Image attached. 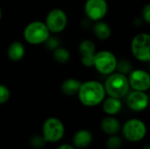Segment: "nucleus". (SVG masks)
Wrapping results in <instances>:
<instances>
[{"label":"nucleus","instance_id":"a878e982","mask_svg":"<svg viewBox=\"0 0 150 149\" xmlns=\"http://www.w3.org/2000/svg\"><path fill=\"white\" fill-rule=\"evenodd\" d=\"M57 149H75V148L71 145H69V144H63V145L60 146Z\"/></svg>","mask_w":150,"mask_h":149},{"label":"nucleus","instance_id":"f3484780","mask_svg":"<svg viewBox=\"0 0 150 149\" xmlns=\"http://www.w3.org/2000/svg\"><path fill=\"white\" fill-rule=\"evenodd\" d=\"M81 85L82 82H80L78 79L67 78L62 82L61 85V90L63 94L67 96H73L78 93Z\"/></svg>","mask_w":150,"mask_h":149},{"label":"nucleus","instance_id":"2eb2a0df","mask_svg":"<svg viewBox=\"0 0 150 149\" xmlns=\"http://www.w3.org/2000/svg\"><path fill=\"white\" fill-rule=\"evenodd\" d=\"M101 128L104 131V133H105L106 134L113 135L120 132L121 126L120 121L116 118L112 116H108L102 120Z\"/></svg>","mask_w":150,"mask_h":149},{"label":"nucleus","instance_id":"6e6552de","mask_svg":"<svg viewBox=\"0 0 150 149\" xmlns=\"http://www.w3.org/2000/svg\"><path fill=\"white\" fill-rule=\"evenodd\" d=\"M45 23L50 32L60 33L65 30L68 25V16L63 10L55 8L47 13Z\"/></svg>","mask_w":150,"mask_h":149},{"label":"nucleus","instance_id":"b1692460","mask_svg":"<svg viewBox=\"0 0 150 149\" xmlns=\"http://www.w3.org/2000/svg\"><path fill=\"white\" fill-rule=\"evenodd\" d=\"M45 45H46V47H47L49 50L54 51V50H55L57 47H60V40H59V39L56 38V37H51V36H50V37L48 38V40L45 42Z\"/></svg>","mask_w":150,"mask_h":149},{"label":"nucleus","instance_id":"c756f323","mask_svg":"<svg viewBox=\"0 0 150 149\" xmlns=\"http://www.w3.org/2000/svg\"><path fill=\"white\" fill-rule=\"evenodd\" d=\"M149 73H150V65H149Z\"/></svg>","mask_w":150,"mask_h":149},{"label":"nucleus","instance_id":"ddd939ff","mask_svg":"<svg viewBox=\"0 0 150 149\" xmlns=\"http://www.w3.org/2000/svg\"><path fill=\"white\" fill-rule=\"evenodd\" d=\"M25 54V47L19 40L12 41L7 48V56L12 61H21Z\"/></svg>","mask_w":150,"mask_h":149},{"label":"nucleus","instance_id":"9d476101","mask_svg":"<svg viewBox=\"0 0 150 149\" xmlns=\"http://www.w3.org/2000/svg\"><path fill=\"white\" fill-rule=\"evenodd\" d=\"M129 84L134 90L147 91L150 89V73L144 69H134L129 74Z\"/></svg>","mask_w":150,"mask_h":149},{"label":"nucleus","instance_id":"20e7f679","mask_svg":"<svg viewBox=\"0 0 150 149\" xmlns=\"http://www.w3.org/2000/svg\"><path fill=\"white\" fill-rule=\"evenodd\" d=\"M133 55L140 61H150V34L141 32L136 34L131 42Z\"/></svg>","mask_w":150,"mask_h":149},{"label":"nucleus","instance_id":"412c9836","mask_svg":"<svg viewBox=\"0 0 150 149\" xmlns=\"http://www.w3.org/2000/svg\"><path fill=\"white\" fill-rule=\"evenodd\" d=\"M105 145L108 149H119L122 145V139L116 134L111 135V137L107 139Z\"/></svg>","mask_w":150,"mask_h":149},{"label":"nucleus","instance_id":"393cba45","mask_svg":"<svg viewBox=\"0 0 150 149\" xmlns=\"http://www.w3.org/2000/svg\"><path fill=\"white\" fill-rule=\"evenodd\" d=\"M142 18H143L144 21L150 24V3L147 4L143 7L142 11Z\"/></svg>","mask_w":150,"mask_h":149},{"label":"nucleus","instance_id":"423d86ee","mask_svg":"<svg viewBox=\"0 0 150 149\" xmlns=\"http://www.w3.org/2000/svg\"><path fill=\"white\" fill-rule=\"evenodd\" d=\"M63 123L57 118L52 117L45 120L42 126V135L47 142H57L64 136Z\"/></svg>","mask_w":150,"mask_h":149},{"label":"nucleus","instance_id":"f8f14e48","mask_svg":"<svg viewBox=\"0 0 150 149\" xmlns=\"http://www.w3.org/2000/svg\"><path fill=\"white\" fill-rule=\"evenodd\" d=\"M81 54V62L85 67H92L96 54V46L91 40H84L80 42L78 47Z\"/></svg>","mask_w":150,"mask_h":149},{"label":"nucleus","instance_id":"c85d7f7f","mask_svg":"<svg viewBox=\"0 0 150 149\" xmlns=\"http://www.w3.org/2000/svg\"><path fill=\"white\" fill-rule=\"evenodd\" d=\"M149 105H150V95H149Z\"/></svg>","mask_w":150,"mask_h":149},{"label":"nucleus","instance_id":"aec40b11","mask_svg":"<svg viewBox=\"0 0 150 149\" xmlns=\"http://www.w3.org/2000/svg\"><path fill=\"white\" fill-rule=\"evenodd\" d=\"M118 72L124 74V75H129L134 69H133V65L130 61H128L127 60H121V61H118V64H117V68Z\"/></svg>","mask_w":150,"mask_h":149},{"label":"nucleus","instance_id":"f03ea898","mask_svg":"<svg viewBox=\"0 0 150 149\" xmlns=\"http://www.w3.org/2000/svg\"><path fill=\"white\" fill-rule=\"evenodd\" d=\"M50 33L51 32L45 22L34 20L25 25L23 32V36L27 43L37 46L45 44L50 37Z\"/></svg>","mask_w":150,"mask_h":149},{"label":"nucleus","instance_id":"4be33fe9","mask_svg":"<svg viewBox=\"0 0 150 149\" xmlns=\"http://www.w3.org/2000/svg\"><path fill=\"white\" fill-rule=\"evenodd\" d=\"M11 97V91L9 88L4 84L0 83V105H4Z\"/></svg>","mask_w":150,"mask_h":149},{"label":"nucleus","instance_id":"a211bd4d","mask_svg":"<svg viewBox=\"0 0 150 149\" xmlns=\"http://www.w3.org/2000/svg\"><path fill=\"white\" fill-rule=\"evenodd\" d=\"M93 32L96 37L101 40H105L110 38L112 34L111 26L105 21H96L93 26Z\"/></svg>","mask_w":150,"mask_h":149},{"label":"nucleus","instance_id":"cd10ccee","mask_svg":"<svg viewBox=\"0 0 150 149\" xmlns=\"http://www.w3.org/2000/svg\"><path fill=\"white\" fill-rule=\"evenodd\" d=\"M142 149H150V145H146L145 147H143Z\"/></svg>","mask_w":150,"mask_h":149},{"label":"nucleus","instance_id":"6ab92c4d","mask_svg":"<svg viewBox=\"0 0 150 149\" xmlns=\"http://www.w3.org/2000/svg\"><path fill=\"white\" fill-rule=\"evenodd\" d=\"M53 54H54V60L61 64H65L67 63L69 59H70V53L69 51L62 47H57L55 50L53 51Z\"/></svg>","mask_w":150,"mask_h":149},{"label":"nucleus","instance_id":"0eeeda50","mask_svg":"<svg viewBox=\"0 0 150 149\" xmlns=\"http://www.w3.org/2000/svg\"><path fill=\"white\" fill-rule=\"evenodd\" d=\"M122 133L127 141L136 142L142 141L145 137L147 133V126L143 121L137 119H132L124 124Z\"/></svg>","mask_w":150,"mask_h":149},{"label":"nucleus","instance_id":"1a4fd4ad","mask_svg":"<svg viewBox=\"0 0 150 149\" xmlns=\"http://www.w3.org/2000/svg\"><path fill=\"white\" fill-rule=\"evenodd\" d=\"M108 11L106 0H86L84 4V12L89 19L92 21L102 20Z\"/></svg>","mask_w":150,"mask_h":149},{"label":"nucleus","instance_id":"5701e85b","mask_svg":"<svg viewBox=\"0 0 150 149\" xmlns=\"http://www.w3.org/2000/svg\"><path fill=\"white\" fill-rule=\"evenodd\" d=\"M30 143H31L32 147H33L35 148H40L45 147L47 141L44 139L43 135L42 136H40V135H35V136H33V137L31 138Z\"/></svg>","mask_w":150,"mask_h":149},{"label":"nucleus","instance_id":"bb28decb","mask_svg":"<svg viewBox=\"0 0 150 149\" xmlns=\"http://www.w3.org/2000/svg\"><path fill=\"white\" fill-rule=\"evenodd\" d=\"M2 16H3V11H2L1 6H0V20H1V18H2Z\"/></svg>","mask_w":150,"mask_h":149},{"label":"nucleus","instance_id":"39448f33","mask_svg":"<svg viewBox=\"0 0 150 149\" xmlns=\"http://www.w3.org/2000/svg\"><path fill=\"white\" fill-rule=\"evenodd\" d=\"M118 60L113 53L108 50H102L97 52L94 57L93 67L102 75L109 76L117 68Z\"/></svg>","mask_w":150,"mask_h":149},{"label":"nucleus","instance_id":"9b49d317","mask_svg":"<svg viewBox=\"0 0 150 149\" xmlns=\"http://www.w3.org/2000/svg\"><path fill=\"white\" fill-rule=\"evenodd\" d=\"M127 103L128 107L134 112H142L149 105V95L146 91L134 90L127 96Z\"/></svg>","mask_w":150,"mask_h":149},{"label":"nucleus","instance_id":"f257e3e1","mask_svg":"<svg viewBox=\"0 0 150 149\" xmlns=\"http://www.w3.org/2000/svg\"><path fill=\"white\" fill-rule=\"evenodd\" d=\"M105 86L98 81H87L82 83V85L77 93L78 99L87 107L97 106L101 104L105 97Z\"/></svg>","mask_w":150,"mask_h":149},{"label":"nucleus","instance_id":"4468645a","mask_svg":"<svg viewBox=\"0 0 150 149\" xmlns=\"http://www.w3.org/2000/svg\"><path fill=\"white\" fill-rule=\"evenodd\" d=\"M92 141V134L89 130H79L73 137V144L77 148H87Z\"/></svg>","mask_w":150,"mask_h":149},{"label":"nucleus","instance_id":"dca6fc26","mask_svg":"<svg viewBox=\"0 0 150 149\" xmlns=\"http://www.w3.org/2000/svg\"><path fill=\"white\" fill-rule=\"evenodd\" d=\"M121 108H122L121 101L120 98L117 97H109L103 103V110L109 116L116 115L120 112Z\"/></svg>","mask_w":150,"mask_h":149},{"label":"nucleus","instance_id":"7ed1b4c3","mask_svg":"<svg viewBox=\"0 0 150 149\" xmlns=\"http://www.w3.org/2000/svg\"><path fill=\"white\" fill-rule=\"evenodd\" d=\"M104 86L105 92L109 95V97L120 99L124 97L129 91V79L126 75L120 72L112 73L108 76Z\"/></svg>","mask_w":150,"mask_h":149}]
</instances>
